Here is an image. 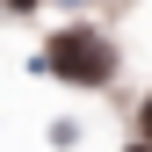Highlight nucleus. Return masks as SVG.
I'll use <instances>...</instances> for the list:
<instances>
[{"mask_svg": "<svg viewBox=\"0 0 152 152\" xmlns=\"http://www.w3.org/2000/svg\"><path fill=\"white\" fill-rule=\"evenodd\" d=\"M130 152H152V145H145V138H138V145H130Z\"/></svg>", "mask_w": 152, "mask_h": 152, "instance_id": "nucleus-3", "label": "nucleus"}, {"mask_svg": "<svg viewBox=\"0 0 152 152\" xmlns=\"http://www.w3.org/2000/svg\"><path fill=\"white\" fill-rule=\"evenodd\" d=\"M138 138L152 145V94H145V102H138Z\"/></svg>", "mask_w": 152, "mask_h": 152, "instance_id": "nucleus-2", "label": "nucleus"}, {"mask_svg": "<svg viewBox=\"0 0 152 152\" xmlns=\"http://www.w3.org/2000/svg\"><path fill=\"white\" fill-rule=\"evenodd\" d=\"M44 65L58 80H72V87H109L116 80V44L102 29H58L51 51H44Z\"/></svg>", "mask_w": 152, "mask_h": 152, "instance_id": "nucleus-1", "label": "nucleus"}]
</instances>
